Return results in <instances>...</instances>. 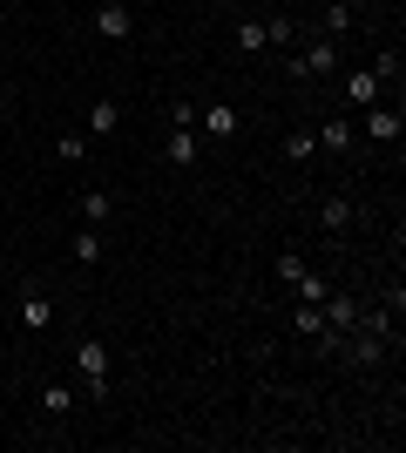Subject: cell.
<instances>
[{"instance_id": "cell-6", "label": "cell", "mask_w": 406, "mask_h": 453, "mask_svg": "<svg viewBox=\"0 0 406 453\" xmlns=\"http://www.w3.org/2000/svg\"><path fill=\"white\" fill-rule=\"evenodd\" d=\"M96 35L102 41H129L135 35V14L122 7V0H109V7H96Z\"/></svg>"}, {"instance_id": "cell-19", "label": "cell", "mask_w": 406, "mask_h": 453, "mask_svg": "<svg viewBox=\"0 0 406 453\" xmlns=\"http://www.w3.org/2000/svg\"><path fill=\"white\" fill-rule=\"evenodd\" d=\"M55 156H61V163H88V135H81V129H61Z\"/></svg>"}, {"instance_id": "cell-15", "label": "cell", "mask_w": 406, "mask_h": 453, "mask_svg": "<svg viewBox=\"0 0 406 453\" xmlns=\"http://www.w3.org/2000/svg\"><path fill=\"white\" fill-rule=\"evenodd\" d=\"M68 406H75V386H61V379H55V386H41V413H48V419H61Z\"/></svg>"}, {"instance_id": "cell-11", "label": "cell", "mask_w": 406, "mask_h": 453, "mask_svg": "<svg viewBox=\"0 0 406 453\" xmlns=\"http://www.w3.org/2000/svg\"><path fill=\"white\" fill-rule=\"evenodd\" d=\"M311 135H318V150H332V156H352V142H359L346 115H332V122H318V129H311Z\"/></svg>"}, {"instance_id": "cell-13", "label": "cell", "mask_w": 406, "mask_h": 453, "mask_svg": "<svg viewBox=\"0 0 406 453\" xmlns=\"http://www.w3.org/2000/svg\"><path fill=\"white\" fill-rule=\"evenodd\" d=\"M75 210H81V224H96V230H102L109 217H116V196H109V189H81V203H75Z\"/></svg>"}, {"instance_id": "cell-7", "label": "cell", "mask_w": 406, "mask_h": 453, "mask_svg": "<svg viewBox=\"0 0 406 453\" xmlns=\"http://www.w3.org/2000/svg\"><path fill=\"white\" fill-rule=\"evenodd\" d=\"M196 129L211 135V142H231V135L244 129V115L237 109H196Z\"/></svg>"}, {"instance_id": "cell-21", "label": "cell", "mask_w": 406, "mask_h": 453, "mask_svg": "<svg viewBox=\"0 0 406 453\" xmlns=\"http://www.w3.org/2000/svg\"><path fill=\"white\" fill-rule=\"evenodd\" d=\"M271 41H264V20H244V27H237V55H264Z\"/></svg>"}, {"instance_id": "cell-20", "label": "cell", "mask_w": 406, "mask_h": 453, "mask_svg": "<svg viewBox=\"0 0 406 453\" xmlns=\"http://www.w3.org/2000/svg\"><path fill=\"white\" fill-rule=\"evenodd\" d=\"M311 156H318V135H311V129L285 135V163H311Z\"/></svg>"}, {"instance_id": "cell-10", "label": "cell", "mask_w": 406, "mask_h": 453, "mask_svg": "<svg viewBox=\"0 0 406 453\" xmlns=\"http://www.w3.org/2000/svg\"><path fill=\"white\" fill-rule=\"evenodd\" d=\"M48 325H55V298H48V291H27V298H20V332H48Z\"/></svg>"}, {"instance_id": "cell-17", "label": "cell", "mask_w": 406, "mask_h": 453, "mask_svg": "<svg viewBox=\"0 0 406 453\" xmlns=\"http://www.w3.org/2000/svg\"><path fill=\"white\" fill-rule=\"evenodd\" d=\"M264 41H271V48H298V20H291V14H271L264 20Z\"/></svg>"}, {"instance_id": "cell-16", "label": "cell", "mask_w": 406, "mask_h": 453, "mask_svg": "<svg viewBox=\"0 0 406 453\" xmlns=\"http://www.w3.org/2000/svg\"><path fill=\"white\" fill-rule=\"evenodd\" d=\"M352 20H359V7H352V0H332V7H326V35H332V41L352 35Z\"/></svg>"}, {"instance_id": "cell-5", "label": "cell", "mask_w": 406, "mask_h": 453, "mask_svg": "<svg viewBox=\"0 0 406 453\" xmlns=\"http://www.w3.org/2000/svg\"><path fill=\"white\" fill-rule=\"evenodd\" d=\"M366 135H372V142H400V135H406V115L387 109V102H372V109H366Z\"/></svg>"}, {"instance_id": "cell-18", "label": "cell", "mask_w": 406, "mask_h": 453, "mask_svg": "<svg viewBox=\"0 0 406 453\" xmlns=\"http://www.w3.org/2000/svg\"><path fill=\"white\" fill-rule=\"evenodd\" d=\"M116 122H122L116 102H88V135H116Z\"/></svg>"}, {"instance_id": "cell-23", "label": "cell", "mask_w": 406, "mask_h": 453, "mask_svg": "<svg viewBox=\"0 0 406 453\" xmlns=\"http://www.w3.org/2000/svg\"><path fill=\"white\" fill-rule=\"evenodd\" d=\"M0 413H7V393H0Z\"/></svg>"}, {"instance_id": "cell-12", "label": "cell", "mask_w": 406, "mask_h": 453, "mask_svg": "<svg viewBox=\"0 0 406 453\" xmlns=\"http://www.w3.org/2000/svg\"><path fill=\"white\" fill-rule=\"evenodd\" d=\"M203 142H196V122H170V163H196Z\"/></svg>"}, {"instance_id": "cell-22", "label": "cell", "mask_w": 406, "mask_h": 453, "mask_svg": "<svg viewBox=\"0 0 406 453\" xmlns=\"http://www.w3.org/2000/svg\"><path fill=\"white\" fill-rule=\"evenodd\" d=\"M291 291H298V298H305V304H326V291H332V284L318 278V271H305V278L291 284Z\"/></svg>"}, {"instance_id": "cell-3", "label": "cell", "mask_w": 406, "mask_h": 453, "mask_svg": "<svg viewBox=\"0 0 406 453\" xmlns=\"http://www.w3.org/2000/svg\"><path fill=\"white\" fill-rule=\"evenodd\" d=\"M291 339H305V345H318V339H339V332H332L326 325V311H318V304H291Z\"/></svg>"}, {"instance_id": "cell-2", "label": "cell", "mask_w": 406, "mask_h": 453, "mask_svg": "<svg viewBox=\"0 0 406 453\" xmlns=\"http://www.w3.org/2000/svg\"><path fill=\"white\" fill-rule=\"evenodd\" d=\"M109 379H116V352H109V339H81L75 345V386L88 399L109 393Z\"/></svg>"}, {"instance_id": "cell-4", "label": "cell", "mask_w": 406, "mask_h": 453, "mask_svg": "<svg viewBox=\"0 0 406 453\" xmlns=\"http://www.w3.org/2000/svg\"><path fill=\"white\" fill-rule=\"evenodd\" d=\"M352 224H359V210H352V196H326V203H318V230H326V237H346Z\"/></svg>"}, {"instance_id": "cell-8", "label": "cell", "mask_w": 406, "mask_h": 453, "mask_svg": "<svg viewBox=\"0 0 406 453\" xmlns=\"http://www.w3.org/2000/svg\"><path fill=\"white\" fill-rule=\"evenodd\" d=\"M318 311H326V325L339 332V339L359 325V298H346V291H326V304H318Z\"/></svg>"}, {"instance_id": "cell-14", "label": "cell", "mask_w": 406, "mask_h": 453, "mask_svg": "<svg viewBox=\"0 0 406 453\" xmlns=\"http://www.w3.org/2000/svg\"><path fill=\"white\" fill-rule=\"evenodd\" d=\"M68 250H75V265H102V230H96V224H81Z\"/></svg>"}, {"instance_id": "cell-9", "label": "cell", "mask_w": 406, "mask_h": 453, "mask_svg": "<svg viewBox=\"0 0 406 453\" xmlns=\"http://www.w3.org/2000/svg\"><path fill=\"white\" fill-rule=\"evenodd\" d=\"M379 95H387V81L372 75V68H352V75H346V102H352V109H372Z\"/></svg>"}, {"instance_id": "cell-1", "label": "cell", "mask_w": 406, "mask_h": 453, "mask_svg": "<svg viewBox=\"0 0 406 453\" xmlns=\"http://www.w3.org/2000/svg\"><path fill=\"white\" fill-rule=\"evenodd\" d=\"M326 75H339V41L332 35L285 48V81H326Z\"/></svg>"}]
</instances>
